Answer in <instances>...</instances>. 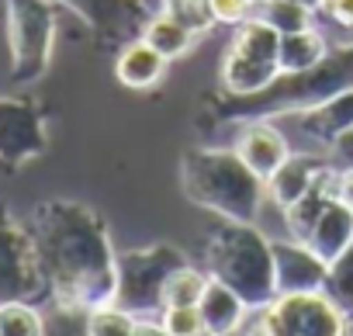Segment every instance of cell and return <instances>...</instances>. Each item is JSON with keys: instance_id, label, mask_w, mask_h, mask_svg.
Listing matches in <instances>:
<instances>
[{"instance_id": "cell-16", "label": "cell", "mask_w": 353, "mask_h": 336, "mask_svg": "<svg viewBox=\"0 0 353 336\" xmlns=\"http://www.w3.org/2000/svg\"><path fill=\"white\" fill-rule=\"evenodd\" d=\"M277 77H281V66L277 63H260V59L239 56L232 49H225V56L219 63V87H222V94H232V97L260 94Z\"/></svg>"}, {"instance_id": "cell-1", "label": "cell", "mask_w": 353, "mask_h": 336, "mask_svg": "<svg viewBox=\"0 0 353 336\" xmlns=\"http://www.w3.org/2000/svg\"><path fill=\"white\" fill-rule=\"evenodd\" d=\"M28 233L52 305L94 312L114 302L118 253L111 229L94 205L73 198L39 201L28 215Z\"/></svg>"}, {"instance_id": "cell-12", "label": "cell", "mask_w": 353, "mask_h": 336, "mask_svg": "<svg viewBox=\"0 0 353 336\" xmlns=\"http://www.w3.org/2000/svg\"><path fill=\"white\" fill-rule=\"evenodd\" d=\"M232 149L243 156V163L267 184L274 177V170L291 156V146L284 139V132L270 121V118H250L236 125V139Z\"/></svg>"}, {"instance_id": "cell-17", "label": "cell", "mask_w": 353, "mask_h": 336, "mask_svg": "<svg viewBox=\"0 0 353 336\" xmlns=\"http://www.w3.org/2000/svg\"><path fill=\"white\" fill-rule=\"evenodd\" d=\"M298 118V128L322 149H329L346 128H353V87L350 90H339L336 97H329L325 104L305 111V115H294Z\"/></svg>"}, {"instance_id": "cell-6", "label": "cell", "mask_w": 353, "mask_h": 336, "mask_svg": "<svg viewBox=\"0 0 353 336\" xmlns=\"http://www.w3.org/2000/svg\"><path fill=\"white\" fill-rule=\"evenodd\" d=\"M184 264H191L188 250H181L176 243H166V239L118 253V291H114V305H121L135 319H159L163 315L166 277L176 267H184Z\"/></svg>"}, {"instance_id": "cell-14", "label": "cell", "mask_w": 353, "mask_h": 336, "mask_svg": "<svg viewBox=\"0 0 353 336\" xmlns=\"http://www.w3.org/2000/svg\"><path fill=\"white\" fill-rule=\"evenodd\" d=\"M166 70H170V59L159 49H152L142 35L132 39V42H125L114 52V77L128 90H149V87L163 83Z\"/></svg>"}, {"instance_id": "cell-11", "label": "cell", "mask_w": 353, "mask_h": 336, "mask_svg": "<svg viewBox=\"0 0 353 336\" xmlns=\"http://www.w3.org/2000/svg\"><path fill=\"white\" fill-rule=\"evenodd\" d=\"M329 281V264L301 239H274V284L277 295L322 291Z\"/></svg>"}, {"instance_id": "cell-26", "label": "cell", "mask_w": 353, "mask_h": 336, "mask_svg": "<svg viewBox=\"0 0 353 336\" xmlns=\"http://www.w3.org/2000/svg\"><path fill=\"white\" fill-rule=\"evenodd\" d=\"M159 11H166L173 21H181L184 28H191L198 39L215 28V18H212L205 0H159Z\"/></svg>"}, {"instance_id": "cell-2", "label": "cell", "mask_w": 353, "mask_h": 336, "mask_svg": "<svg viewBox=\"0 0 353 336\" xmlns=\"http://www.w3.org/2000/svg\"><path fill=\"white\" fill-rule=\"evenodd\" d=\"M353 87V39L343 46H332V52L301 73H281L267 90L250 94V97H232V94H219L205 115L198 118L201 125H239L250 118H288V115H305L319 104H325L329 97H336L339 90Z\"/></svg>"}, {"instance_id": "cell-28", "label": "cell", "mask_w": 353, "mask_h": 336, "mask_svg": "<svg viewBox=\"0 0 353 336\" xmlns=\"http://www.w3.org/2000/svg\"><path fill=\"white\" fill-rule=\"evenodd\" d=\"M325 291L346 308V315L353 319V243L329 264V281Z\"/></svg>"}, {"instance_id": "cell-38", "label": "cell", "mask_w": 353, "mask_h": 336, "mask_svg": "<svg viewBox=\"0 0 353 336\" xmlns=\"http://www.w3.org/2000/svg\"><path fill=\"white\" fill-rule=\"evenodd\" d=\"M253 4H256V0H253Z\"/></svg>"}, {"instance_id": "cell-20", "label": "cell", "mask_w": 353, "mask_h": 336, "mask_svg": "<svg viewBox=\"0 0 353 336\" xmlns=\"http://www.w3.org/2000/svg\"><path fill=\"white\" fill-rule=\"evenodd\" d=\"M329 52H332V42L325 39V32H322V28L291 32V35H281L277 66H281V73H301V70L319 66Z\"/></svg>"}, {"instance_id": "cell-24", "label": "cell", "mask_w": 353, "mask_h": 336, "mask_svg": "<svg viewBox=\"0 0 353 336\" xmlns=\"http://www.w3.org/2000/svg\"><path fill=\"white\" fill-rule=\"evenodd\" d=\"M208 270L205 267H194V264H184L176 267L170 277H166V288H163V308H173V305H198L205 288H208Z\"/></svg>"}, {"instance_id": "cell-7", "label": "cell", "mask_w": 353, "mask_h": 336, "mask_svg": "<svg viewBox=\"0 0 353 336\" xmlns=\"http://www.w3.org/2000/svg\"><path fill=\"white\" fill-rule=\"evenodd\" d=\"M353 322L346 308L322 291H291L277 295L243 326L239 336H350Z\"/></svg>"}, {"instance_id": "cell-21", "label": "cell", "mask_w": 353, "mask_h": 336, "mask_svg": "<svg viewBox=\"0 0 353 336\" xmlns=\"http://www.w3.org/2000/svg\"><path fill=\"white\" fill-rule=\"evenodd\" d=\"M232 52L239 56H250V59H260V63H277V52H281V32L270 28L263 18L250 14L246 21H239L232 28V42H229Z\"/></svg>"}, {"instance_id": "cell-13", "label": "cell", "mask_w": 353, "mask_h": 336, "mask_svg": "<svg viewBox=\"0 0 353 336\" xmlns=\"http://www.w3.org/2000/svg\"><path fill=\"white\" fill-rule=\"evenodd\" d=\"M329 166H332V159H329V152L322 156V152H294L291 149V156L277 166V170H274V177L267 181V198L284 212L288 205H294L325 170H329Z\"/></svg>"}, {"instance_id": "cell-34", "label": "cell", "mask_w": 353, "mask_h": 336, "mask_svg": "<svg viewBox=\"0 0 353 336\" xmlns=\"http://www.w3.org/2000/svg\"><path fill=\"white\" fill-rule=\"evenodd\" d=\"M336 198L353 208V166H336Z\"/></svg>"}, {"instance_id": "cell-27", "label": "cell", "mask_w": 353, "mask_h": 336, "mask_svg": "<svg viewBox=\"0 0 353 336\" xmlns=\"http://www.w3.org/2000/svg\"><path fill=\"white\" fill-rule=\"evenodd\" d=\"M135 322L139 319L132 312H125L121 305H114V302L87 312V333L90 336H132Z\"/></svg>"}, {"instance_id": "cell-3", "label": "cell", "mask_w": 353, "mask_h": 336, "mask_svg": "<svg viewBox=\"0 0 353 336\" xmlns=\"http://www.w3.org/2000/svg\"><path fill=\"white\" fill-rule=\"evenodd\" d=\"M184 198L215 219L256 222L267 184L243 163L232 146H194L181 156Z\"/></svg>"}, {"instance_id": "cell-37", "label": "cell", "mask_w": 353, "mask_h": 336, "mask_svg": "<svg viewBox=\"0 0 353 336\" xmlns=\"http://www.w3.org/2000/svg\"><path fill=\"white\" fill-rule=\"evenodd\" d=\"M301 4H308V8H319V0H301Z\"/></svg>"}, {"instance_id": "cell-18", "label": "cell", "mask_w": 353, "mask_h": 336, "mask_svg": "<svg viewBox=\"0 0 353 336\" xmlns=\"http://www.w3.org/2000/svg\"><path fill=\"white\" fill-rule=\"evenodd\" d=\"M332 198H336V163L329 166V170H325L294 205H288V208L281 212V215H284V226H288V236L308 243V236H312L319 215L325 212V205H329Z\"/></svg>"}, {"instance_id": "cell-15", "label": "cell", "mask_w": 353, "mask_h": 336, "mask_svg": "<svg viewBox=\"0 0 353 336\" xmlns=\"http://www.w3.org/2000/svg\"><path fill=\"white\" fill-rule=\"evenodd\" d=\"M198 312H201L205 329H212L215 336H239L253 308L229 284H222V281L212 277L208 288H205V295H201V302H198Z\"/></svg>"}, {"instance_id": "cell-30", "label": "cell", "mask_w": 353, "mask_h": 336, "mask_svg": "<svg viewBox=\"0 0 353 336\" xmlns=\"http://www.w3.org/2000/svg\"><path fill=\"white\" fill-rule=\"evenodd\" d=\"M159 322H163V329H166L170 336H191V333L205 329L198 305H173V308H163Z\"/></svg>"}, {"instance_id": "cell-9", "label": "cell", "mask_w": 353, "mask_h": 336, "mask_svg": "<svg viewBox=\"0 0 353 336\" xmlns=\"http://www.w3.org/2000/svg\"><path fill=\"white\" fill-rule=\"evenodd\" d=\"M49 152V115L35 97H0V170H21Z\"/></svg>"}, {"instance_id": "cell-35", "label": "cell", "mask_w": 353, "mask_h": 336, "mask_svg": "<svg viewBox=\"0 0 353 336\" xmlns=\"http://www.w3.org/2000/svg\"><path fill=\"white\" fill-rule=\"evenodd\" d=\"M132 336H170V333L163 329L159 319H139L135 329H132Z\"/></svg>"}, {"instance_id": "cell-8", "label": "cell", "mask_w": 353, "mask_h": 336, "mask_svg": "<svg viewBox=\"0 0 353 336\" xmlns=\"http://www.w3.org/2000/svg\"><path fill=\"white\" fill-rule=\"evenodd\" d=\"M49 298L28 222H18L8 201H0V305Z\"/></svg>"}, {"instance_id": "cell-10", "label": "cell", "mask_w": 353, "mask_h": 336, "mask_svg": "<svg viewBox=\"0 0 353 336\" xmlns=\"http://www.w3.org/2000/svg\"><path fill=\"white\" fill-rule=\"evenodd\" d=\"M59 8L77 14L101 49H121L125 42L139 39L145 21L159 11V4L149 0H56Z\"/></svg>"}, {"instance_id": "cell-32", "label": "cell", "mask_w": 353, "mask_h": 336, "mask_svg": "<svg viewBox=\"0 0 353 336\" xmlns=\"http://www.w3.org/2000/svg\"><path fill=\"white\" fill-rule=\"evenodd\" d=\"M319 18L353 35V0H319Z\"/></svg>"}, {"instance_id": "cell-4", "label": "cell", "mask_w": 353, "mask_h": 336, "mask_svg": "<svg viewBox=\"0 0 353 336\" xmlns=\"http://www.w3.org/2000/svg\"><path fill=\"white\" fill-rule=\"evenodd\" d=\"M201 267L208 277L229 284L253 312L277 298L274 284V243L253 226L219 219L201 243Z\"/></svg>"}, {"instance_id": "cell-22", "label": "cell", "mask_w": 353, "mask_h": 336, "mask_svg": "<svg viewBox=\"0 0 353 336\" xmlns=\"http://www.w3.org/2000/svg\"><path fill=\"white\" fill-rule=\"evenodd\" d=\"M142 39H145L152 49H159L170 63L181 59V56H188V52L198 46V35H194L191 28H184L181 21H173L166 11H156V14L145 21Z\"/></svg>"}, {"instance_id": "cell-5", "label": "cell", "mask_w": 353, "mask_h": 336, "mask_svg": "<svg viewBox=\"0 0 353 336\" xmlns=\"http://www.w3.org/2000/svg\"><path fill=\"white\" fill-rule=\"evenodd\" d=\"M4 28L11 49V80L35 83L52 66L59 4L56 0H4Z\"/></svg>"}, {"instance_id": "cell-36", "label": "cell", "mask_w": 353, "mask_h": 336, "mask_svg": "<svg viewBox=\"0 0 353 336\" xmlns=\"http://www.w3.org/2000/svg\"><path fill=\"white\" fill-rule=\"evenodd\" d=\"M191 336H215L212 329H198V333H191Z\"/></svg>"}, {"instance_id": "cell-31", "label": "cell", "mask_w": 353, "mask_h": 336, "mask_svg": "<svg viewBox=\"0 0 353 336\" xmlns=\"http://www.w3.org/2000/svg\"><path fill=\"white\" fill-rule=\"evenodd\" d=\"M205 4H208L215 25H229V28H236L239 21H246L253 14V8H256L253 0H205Z\"/></svg>"}, {"instance_id": "cell-19", "label": "cell", "mask_w": 353, "mask_h": 336, "mask_svg": "<svg viewBox=\"0 0 353 336\" xmlns=\"http://www.w3.org/2000/svg\"><path fill=\"white\" fill-rule=\"evenodd\" d=\"M350 243H353V208H350L346 201L332 198V201L325 205V212L319 215V222H315V229H312V236H308V246H312L325 264H332Z\"/></svg>"}, {"instance_id": "cell-33", "label": "cell", "mask_w": 353, "mask_h": 336, "mask_svg": "<svg viewBox=\"0 0 353 336\" xmlns=\"http://www.w3.org/2000/svg\"><path fill=\"white\" fill-rule=\"evenodd\" d=\"M325 152L332 156L336 166H353V128H346V132H343Z\"/></svg>"}, {"instance_id": "cell-23", "label": "cell", "mask_w": 353, "mask_h": 336, "mask_svg": "<svg viewBox=\"0 0 353 336\" xmlns=\"http://www.w3.org/2000/svg\"><path fill=\"white\" fill-rule=\"evenodd\" d=\"M253 14L263 18V21H267L270 28H277L281 35L315 28V18H319V11L308 8V4H301V0H256Z\"/></svg>"}, {"instance_id": "cell-29", "label": "cell", "mask_w": 353, "mask_h": 336, "mask_svg": "<svg viewBox=\"0 0 353 336\" xmlns=\"http://www.w3.org/2000/svg\"><path fill=\"white\" fill-rule=\"evenodd\" d=\"M46 336H90L87 333V312L52 305L46 312Z\"/></svg>"}, {"instance_id": "cell-25", "label": "cell", "mask_w": 353, "mask_h": 336, "mask_svg": "<svg viewBox=\"0 0 353 336\" xmlns=\"http://www.w3.org/2000/svg\"><path fill=\"white\" fill-rule=\"evenodd\" d=\"M0 336H46V312L35 302L0 305Z\"/></svg>"}]
</instances>
